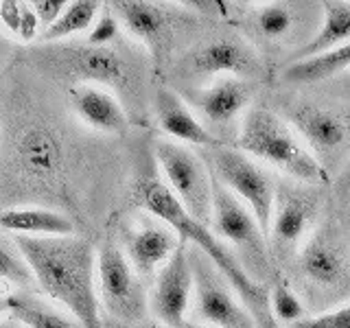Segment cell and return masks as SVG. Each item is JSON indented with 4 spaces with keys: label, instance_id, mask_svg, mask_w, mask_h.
<instances>
[{
    "label": "cell",
    "instance_id": "cell-6",
    "mask_svg": "<svg viewBox=\"0 0 350 328\" xmlns=\"http://www.w3.org/2000/svg\"><path fill=\"white\" fill-rule=\"evenodd\" d=\"M215 186V232L234 247V256L243 271L260 287L278 276L269 254L267 234L262 232L250 208L213 178Z\"/></svg>",
    "mask_w": 350,
    "mask_h": 328
},
{
    "label": "cell",
    "instance_id": "cell-24",
    "mask_svg": "<svg viewBox=\"0 0 350 328\" xmlns=\"http://www.w3.org/2000/svg\"><path fill=\"white\" fill-rule=\"evenodd\" d=\"M7 306L14 320L25 328H83L70 313L38 298L31 291H18L7 295Z\"/></svg>",
    "mask_w": 350,
    "mask_h": 328
},
{
    "label": "cell",
    "instance_id": "cell-12",
    "mask_svg": "<svg viewBox=\"0 0 350 328\" xmlns=\"http://www.w3.org/2000/svg\"><path fill=\"white\" fill-rule=\"evenodd\" d=\"M49 62L57 64V68L75 77L79 83L114 87L118 92L131 94L136 90V79H131V66L125 55H120L112 46H57L49 53Z\"/></svg>",
    "mask_w": 350,
    "mask_h": 328
},
{
    "label": "cell",
    "instance_id": "cell-5",
    "mask_svg": "<svg viewBox=\"0 0 350 328\" xmlns=\"http://www.w3.org/2000/svg\"><path fill=\"white\" fill-rule=\"evenodd\" d=\"M284 120L331 178L350 160V103L337 98H293L284 105Z\"/></svg>",
    "mask_w": 350,
    "mask_h": 328
},
{
    "label": "cell",
    "instance_id": "cell-26",
    "mask_svg": "<svg viewBox=\"0 0 350 328\" xmlns=\"http://www.w3.org/2000/svg\"><path fill=\"white\" fill-rule=\"evenodd\" d=\"M98 7L101 5L94 3V0H75V3H68V7L64 9V14L57 18V22L44 31L40 40L51 44V42H59L64 38H70V36H77V33L92 29L98 18Z\"/></svg>",
    "mask_w": 350,
    "mask_h": 328
},
{
    "label": "cell",
    "instance_id": "cell-8",
    "mask_svg": "<svg viewBox=\"0 0 350 328\" xmlns=\"http://www.w3.org/2000/svg\"><path fill=\"white\" fill-rule=\"evenodd\" d=\"M200 156L213 178L250 208L262 232L267 234L271 226L273 200H276V180L243 151L232 149L230 145L200 149Z\"/></svg>",
    "mask_w": 350,
    "mask_h": 328
},
{
    "label": "cell",
    "instance_id": "cell-27",
    "mask_svg": "<svg viewBox=\"0 0 350 328\" xmlns=\"http://www.w3.org/2000/svg\"><path fill=\"white\" fill-rule=\"evenodd\" d=\"M0 280L14 284L20 291H31L38 287L29 260L18 247L16 238L0 234Z\"/></svg>",
    "mask_w": 350,
    "mask_h": 328
},
{
    "label": "cell",
    "instance_id": "cell-1",
    "mask_svg": "<svg viewBox=\"0 0 350 328\" xmlns=\"http://www.w3.org/2000/svg\"><path fill=\"white\" fill-rule=\"evenodd\" d=\"M38 289L83 328H103L96 293V251L81 236H14Z\"/></svg>",
    "mask_w": 350,
    "mask_h": 328
},
{
    "label": "cell",
    "instance_id": "cell-35",
    "mask_svg": "<svg viewBox=\"0 0 350 328\" xmlns=\"http://www.w3.org/2000/svg\"><path fill=\"white\" fill-rule=\"evenodd\" d=\"M189 7H195L200 11H206L208 16H224L230 18L234 14V5L232 3H221V0H208V3H189Z\"/></svg>",
    "mask_w": 350,
    "mask_h": 328
},
{
    "label": "cell",
    "instance_id": "cell-3",
    "mask_svg": "<svg viewBox=\"0 0 350 328\" xmlns=\"http://www.w3.org/2000/svg\"><path fill=\"white\" fill-rule=\"evenodd\" d=\"M302 304L328 311L350 300V245L339 228L326 221L311 234L284 271Z\"/></svg>",
    "mask_w": 350,
    "mask_h": 328
},
{
    "label": "cell",
    "instance_id": "cell-30",
    "mask_svg": "<svg viewBox=\"0 0 350 328\" xmlns=\"http://www.w3.org/2000/svg\"><path fill=\"white\" fill-rule=\"evenodd\" d=\"M291 328H350V304L291 324Z\"/></svg>",
    "mask_w": 350,
    "mask_h": 328
},
{
    "label": "cell",
    "instance_id": "cell-9",
    "mask_svg": "<svg viewBox=\"0 0 350 328\" xmlns=\"http://www.w3.org/2000/svg\"><path fill=\"white\" fill-rule=\"evenodd\" d=\"M153 156L171 193L178 197L184 210L195 221L211 226L215 221V186L213 175L200 153L186 149L178 142L158 140Z\"/></svg>",
    "mask_w": 350,
    "mask_h": 328
},
{
    "label": "cell",
    "instance_id": "cell-10",
    "mask_svg": "<svg viewBox=\"0 0 350 328\" xmlns=\"http://www.w3.org/2000/svg\"><path fill=\"white\" fill-rule=\"evenodd\" d=\"M96 280L98 298L114 320L120 324L145 320L149 306L145 284L114 241H105L96 251Z\"/></svg>",
    "mask_w": 350,
    "mask_h": 328
},
{
    "label": "cell",
    "instance_id": "cell-13",
    "mask_svg": "<svg viewBox=\"0 0 350 328\" xmlns=\"http://www.w3.org/2000/svg\"><path fill=\"white\" fill-rule=\"evenodd\" d=\"M182 70L193 81H211L217 74L258 81L265 66L243 38L221 36L193 49L182 62Z\"/></svg>",
    "mask_w": 350,
    "mask_h": 328
},
{
    "label": "cell",
    "instance_id": "cell-25",
    "mask_svg": "<svg viewBox=\"0 0 350 328\" xmlns=\"http://www.w3.org/2000/svg\"><path fill=\"white\" fill-rule=\"evenodd\" d=\"M254 33L258 40L278 46L282 42H300V49L306 46L302 31L298 29L293 5L289 3H267L254 14Z\"/></svg>",
    "mask_w": 350,
    "mask_h": 328
},
{
    "label": "cell",
    "instance_id": "cell-38",
    "mask_svg": "<svg viewBox=\"0 0 350 328\" xmlns=\"http://www.w3.org/2000/svg\"><path fill=\"white\" fill-rule=\"evenodd\" d=\"M184 328H215V326H206V324H197V322H186Z\"/></svg>",
    "mask_w": 350,
    "mask_h": 328
},
{
    "label": "cell",
    "instance_id": "cell-17",
    "mask_svg": "<svg viewBox=\"0 0 350 328\" xmlns=\"http://www.w3.org/2000/svg\"><path fill=\"white\" fill-rule=\"evenodd\" d=\"M258 90V81L239 79V77H221L206 87H189L184 92L189 101L211 129H226L234 123L239 114L252 103ZM213 134V131H211Z\"/></svg>",
    "mask_w": 350,
    "mask_h": 328
},
{
    "label": "cell",
    "instance_id": "cell-29",
    "mask_svg": "<svg viewBox=\"0 0 350 328\" xmlns=\"http://www.w3.org/2000/svg\"><path fill=\"white\" fill-rule=\"evenodd\" d=\"M120 36V25L118 18L112 14V11H103L101 16L96 18L94 27L88 33V42L90 46H112V44L118 40Z\"/></svg>",
    "mask_w": 350,
    "mask_h": 328
},
{
    "label": "cell",
    "instance_id": "cell-7",
    "mask_svg": "<svg viewBox=\"0 0 350 328\" xmlns=\"http://www.w3.org/2000/svg\"><path fill=\"white\" fill-rule=\"evenodd\" d=\"M324 200V186L302 182H280L276 186L271 226L267 232L273 265L282 269L298 256L302 238L322 215Z\"/></svg>",
    "mask_w": 350,
    "mask_h": 328
},
{
    "label": "cell",
    "instance_id": "cell-40",
    "mask_svg": "<svg viewBox=\"0 0 350 328\" xmlns=\"http://www.w3.org/2000/svg\"><path fill=\"white\" fill-rule=\"evenodd\" d=\"M5 49H7V42H5V38H3V36H0V59H3Z\"/></svg>",
    "mask_w": 350,
    "mask_h": 328
},
{
    "label": "cell",
    "instance_id": "cell-34",
    "mask_svg": "<svg viewBox=\"0 0 350 328\" xmlns=\"http://www.w3.org/2000/svg\"><path fill=\"white\" fill-rule=\"evenodd\" d=\"M333 195L342 206L350 202V160L344 164V169L337 173V178L333 182Z\"/></svg>",
    "mask_w": 350,
    "mask_h": 328
},
{
    "label": "cell",
    "instance_id": "cell-15",
    "mask_svg": "<svg viewBox=\"0 0 350 328\" xmlns=\"http://www.w3.org/2000/svg\"><path fill=\"white\" fill-rule=\"evenodd\" d=\"M182 238L151 215H140L123 228V245L127 260L142 280H156L160 267L178 251Z\"/></svg>",
    "mask_w": 350,
    "mask_h": 328
},
{
    "label": "cell",
    "instance_id": "cell-39",
    "mask_svg": "<svg viewBox=\"0 0 350 328\" xmlns=\"http://www.w3.org/2000/svg\"><path fill=\"white\" fill-rule=\"evenodd\" d=\"M9 311V306H7V298H0V315L7 313Z\"/></svg>",
    "mask_w": 350,
    "mask_h": 328
},
{
    "label": "cell",
    "instance_id": "cell-41",
    "mask_svg": "<svg viewBox=\"0 0 350 328\" xmlns=\"http://www.w3.org/2000/svg\"><path fill=\"white\" fill-rule=\"evenodd\" d=\"M149 328H158V326H149Z\"/></svg>",
    "mask_w": 350,
    "mask_h": 328
},
{
    "label": "cell",
    "instance_id": "cell-22",
    "mask_svg": "<svg viewBox=\"0 0 350 328\" xmlns=\"http://www.w3.org/2000/svg\"><path fill=\"white\" fill-rule=\"evenodd\" d=\"M350 42V3L342 0H328L322 3V25L311 42L302 46L298 53L289 59V64H298L304 59L317 57L333 49L344 46Z\"/></svg>",
    "mask_w": 350,
    "mask_h": 328
},
{
    "label": "cell",
    "instance_id": "cell-23",
    "mask_svg": "<svg viewBox=\"0 0 350 328\" xmlns=\"http://www.w3.org/2000/svg\"><path fill=\"white\" fill-rule=\"evenodd\" d=\"M348 70H350V42L324 55H317V57L289 64L282 70L280 79L293 85H317L331 81Z\"/></svg>",
    "mask_w": 350,
    "mask_h": 328
},
{
    "label": "cell",
    "instance_id": "cell-21",
    "mask_svg": "<svg viewBox=\"0 0 350 328\" xmlns=\"http://www.w3.org/2000/svg\"><path fill=\"white\" fill-rule=\"evenodd\" d=\"M0 228L16 236H70L75 223L55 208L25 206L0 210Z\"/></svg>",
    "mask_w": 350,
    "mask_h": 328
},
{
    "label": "cell",
    "instance_id": "cell-32",
    "mask_svg": "<svg viewBox=\"0 0 350 328\" xmlns=\"http://www.w3.org/2000/svg\"><path fill=\"white\" fill-rule=\"evenodd\" d=\"M42 27H40V20L36 16V11L31 9V3H22V22H20V33L18 38L22 42H33L36 38L42 36Z\"/></svg>",
    "mask_w": 350,
    "mask_h": 328
},
{
    "label": "cell",
    "instance_id": "cell-11",
    "mask_svg": "<svg viewBox=\"0 0 350 328\" xmlns=\"http://www.w3.org/2000/svg\"><path fill=\"white\" fill-rule=\"evenodd\" d=\"M189 245V260L195 278V317L215 328H256L252 313L241 302L215 262L197 245Z\"/></svg>",
    "mask_w": 350,
    "mask_h": 328
},
{
    "label": "cell",
    "instance_id": "cell-36",
    "mask_svg": "<svg viewBox=\"0 0 350 328\" xmlns=\"http://www.w3.org/2000/svg\"><path fill=\"white\" fill-rule=\"evenodd\" d=\"M326 92H331V98H337V101H348L350 103V70L331 79V83L326 85Z\"/></svg>",
    "mask_w": 350,
    "mask_h": 328
},
{
    "label": "cell",
    "instance_id": "cell-16",
    "mask_svg": "<svg viewBox=\"0 0 350 328\" xmlns=\"http://www.w3.org/2000/svg\"><path fill=\"white\" fill-rule=\"evenodd\" d=\"M18 173L27 178L36 191L57 195L64 175V153L57 136L46 127H27L14 140Z\"/></svg>",
    "mask_w": 350,
    "mask_h": 328
},
{
    "label": "cell",
    "instance_id": "cell-4",
    "mask_svg": "<svg viewBox=\"0 0 350 328\" xmlns=\"http://www.w3.org/2000/svg\"><path fill=\"white\" fill-rule=\"evenodd\" d=\"M237 147L239 151L271 164L273 169L289 175L293 182L313 186L331 184V178L306 149L300 136L287 120L269 107L256 105L247 109L239 129Z\"/></svg>",
    "mask_w": 350,
    "mask_h": 328
},
{
    "label": "cell",
    "instance_id": "cell-19",
    "mask_svg": "<svg viewBox=\"0 0 350 328\" xmlns=\"http://www.w3.org/2000/svg\"><path fill=\"white\" fill-rule=\"evenodd\" d=\"M114 16L123 22L131 36L142 40L147 46L158 55L171 46L175 22L171 14L162 5L156 3H142V0H123L114 3Z\"/></svg>",
    "mask_w": 350,
    "mask_h": 328
},
{
    "label": "cell",
    "instance_id": "cell-31",
    "mask_svg": "<svg viewBox=\"0 0 350 328\" xmlns=\"http://www.w3.org/2000/svg\"><path fill=\"white\" fill-rule=\"evenodd\" d=\"M66 7H68L66 0H36V3H31V9L36 11V16L40 20L42 33L57 22V18L64 14Z\"/></svg>",
    "mask_w": 350,
    "mask_h": 328
},
{
    "label": "cell",
    "instance_id": "cell-18",
    "mask_svg": "<svg viewBox=\"0 0 350 328\" xmlns=\"http://www.w3.org/2000/svg\"><path fill=\"white\" fill-rule=\"evenodd\" d=\"M70 103L75 114L88 127L109 136L127 134L129 129L127 112L112 90H105L101 85H90V83H75L70 87Z\"/></svg>",
    "mask_w": 350,
    "mask_h": 328
},
{
    "label": "cell",
    "instance_id": "cell-2",
    "mask_svg": "<svg viewBox=\"0 0 350 328\" xmlns=\"http://www.w3.org/2000/svg\"><path fill=\"white\" fill-rule=\"evenodd\" d=\"M136 204L147 215L160 219L162 223H167L175 234L191 245H197L204 254L211 258L219 271L232 284V289L239 293L241 302L245 304V309L252 313L256 322V328H280L276 317L271 313L269 302V289L260 287L252 280L243 267L239 265L234 251L226 247L219 241L211 228L195 221V219L184 210L180 200L171 193V189L160 180L156 169H147L138 175L136 180Z\"/></svg>",
    "mask_w": 350,
    "mask_h": 328
},
{
    "label": "cell",
    "instance_id": "cell-33",
    "mask_svg": "<svg viewBox=\"0 0 350 328\" xmlns=\"http://www.w3.org/2000/svg\"><path fill=\"white\" fill-rule=\"evenodd\" d=\"M0 20H3V25L14 33V36H18L20 22H22V3H16V0L0 3Z\"/></svg>",
    "mask_w": 350,
    "mask_h": 328
},
{
    "label": "cell",
    "instance_id": "cell-28",
    "mask_svg": "<svg viewBox=\"0 0 350 328\" xmlns=\"http://www.w3.org/2000/svg\"><path fill=\"white\" fill-rule=\"evenodd\" d=\"M269 302H271V313L276 317V322H287V324H295L304 320V311L306 306L302 304L300 295L293 291V287L289 284V280L278 271V276L273 278V282L269 284Z\"/></svg>",
    "mask_w": 350,
    "mask_h": 328
},
{
    "label": "cell",
    "instance_id": "cell-20",
    "mask_svg": "<svg viewBox=\"0 0 350 328\" xmlns=\"http://www.w3.org/2000/svg\"><path fill=\"white\" fill-rule=\"evenodd\" d=\"M153 112H156L158 127L167 131L169 136L178 138L182 142H189L193 147L200 149H215L221 147L224 142L217 140L206 125L193 116V112L178 92L169 90V87H160L153 98Z\"/></svg>",
    "mask_w": 350,
    "mask_h": 328
},
{
    "label": "cell",
    "instance_id": "cell-14",
    "mask_svg": "<svg viewBox=\"0 0 350 328\" xmlns=\"http://www.w3.org/2000/svg\"><path fill=\"white\" fill-rule=\"evenodd\" d=\"M193 291L195 278L189 260V245H186V241H182L178 251L153 280L149 309L156 315V320L167 328H184Z\"/></svg>",
    "mask_w": 350,
    "mask_h": 328
},
{
    "label": "cell",
    "instance_id": "cell-37",
    "mask_svg": "<svg viewBox=\"0 0 350 328\" xmlns=\"http://www.w3.org/2000/svg\"><path fill=\"white\" fill-rule=\"evenodd\" d=\"M0 328H25L18 320H14V317H5L3 322H0Z\"/></svg>",
    "mask_w": 350,
    "mask_h": 328
}]
</instances>
